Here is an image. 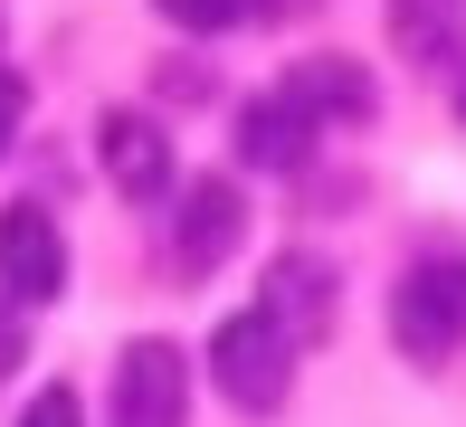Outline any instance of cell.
<instances>
[{
	"label": "cell",
	"instance_id": "6da1fadb",
	"mask_svg": "<svg viewBox=\"0 0 466 427\" xmlns=\"http://www.w3.org/2000/svg\"><path fill=\"white\" fill-rule=\"evenodd\" d=\"M390 342H400V361H419V371H448L466 352V247H429V256L400 266Z\"/></svg>",
	"mask_w": 466,
	"mask_h": 427
},
{
	"label": "cell",
	"instance_id": "7a4b0ae2",
	"mask_svg": "<svg viewBox=\"0 0 466 427\" xmlns=\"http://www.w3.org/2000/svg\"><path fill=\"white\" fill-rule=\"evenodd\" d=\"M295 352H305V342L286 333V313L248 304V313H228V323L209 333V380H219V399L238 418H267V409H286V390H295Z\"/></svg>",
	"mask_w": 466,
	"mask_h": 427
},
{
	"label": "cell",
	"instance_id": "3957f363",
	"mask_svg": "<svg viewBox=\"0 0 466 427\" xmlns=\"http://www.w3.org/2000/svg\"><path fill=\"white\" fill-rule=\"evenodd\" d=\"M115 427H190V352L162 333L124 342L115 361Z\"/></svg>",
	"mask_w": 466,
	"mask_h": 427
},
{
	"label": "cell",
	"instance_id": "277c9868",
	"mask_svg": "<svg viewBox=\"0 0 466 427\" xmlns=\"http://www.w3.org/2000/svg\"><path fill=\"white\" fill-rule=\"evenodd\" d=\"M0 285H10L19 304H57V294H67V228L38 200L0 209Z\"/></svg>",
	"mask_w": 466,
	"mask_h": 427
},
{
	"label": "cell",
	"instance_id": "5b68a950",
	"mask_svg": "<svg viewBox=\"0 0 466 427\" xmlns=\"http://www.w3.org/2000/svg\"><path fill=\"white\" fill-rule=\"evenodd\" d=\"M314 143H324V124H314L286 85H267V95L238 104V162H248V171H305Z\"/></svg>",
	"mask_w": 466,
	"mask_h": 427
},
{
	"label": "cell",
	"instance_id": "8992f818",
	"mask_svg": "<svg viewBox=\"0 0 466 427\" xmlns=\"http://www.w3.org/2000/svg\"><path fill=\"white\" fill-rule=\"evenodd\" d=\"M96 162L124 200H162L172 190V134L153 114H96Z\"/></svg>",
	"mask_w": 466,
	"mask_h": 427
},
{
	"label": "cell",
	"instance_id": "52a82bcc",
	"mask_svg": "<svg viewBox=\"0 0 466 427\" xmlns=\"http://www.w3.org/2000/svg\"><path fill=\"white\" fill-rule=\"evenodd\" d=\"M238 228H248L238 190H228V181H190L181 200H172V266L181 275H209L228 247H238Z\"/></svg>",
	"mask_w": 466,
	"mask_h": 427
},
{
	"label": "cell",
	"instance_id": "ba28073f",
	"mask_svg": "<svg viewBox=\"0 0 466 427\" xmlns=\"http://www.w3.org/2000/svg\"><path fill=\"white\" fill-rule=\"evenodd\" d=\"M286 95L333 134V124H371L380 85H371V67H352V57H295V67H286Z\"/></svg>",
	"mask_w": 466,
	"mask_h": 427
},
{
	"label": "cell",
	"instance_id": "9c48e42d",
	"mask_svg": "<svg viewBox=\"0 0 466 427\" xmlns=\"http://www.w3.org/2000/svg\"><path fill=\"white\" fill-rule=\"evenodd\" d=\"M267 304H277L286 333L314 352V342L333 333V275L314 266V256H277V266H267Z\"/></svg>",
	"mask_w": 466,
	"mask_h": 427
},
{
	"label": "cell",
	"instance_id": "30bf717a",
	"mask_svg": "<svg viewBox=\"0 0 466 427\" xmlns=\"http://www.w3.org/2000/svg\"><path fill=\"white\" fill-rule=\"evenodd\" d=\"M466 29V0H390V48L400 57H448Z\"/></svg>",
	"mask_w": 466,
	"mask_h": 427
},
{
	"label": "cell",
	"instance_id": "8fae6325",
	"mask_svg": "<svg viewBox=\"0 0 466 427\" xmlns=\"http://www.w3.org/2000/svg\"><path fill=\"white\" fill-rule=\"evenodd\" d=\"M172 29H190V38H209V29H238V19H258L267 0H153Z\"/></svg>",
	"mask_w": 466,
	"mask_h": 427
},
{
	"label": "cell",
	"instance_id": "7c38bea8",
	"mask_svg": "<svg viewBox=\"0 0 466 427\" xmlns=\"http://www.w3.org/2000/svg\"><path fill=\"white\" fill-rule=\"evenodd\" d=\"M19 427H86V409H76V390H67V380H48V390L19 409Z\"/></svg>",
	"mask_w": 466,
	"mask_h": 427
},
{
	"label": "cell",
	"instance_id": "4fadbf2b",
	"mask_svg": "<svg viewBox=\"0 0 466 427\" xmlns=\"http://www.w3.org/2000/svg\"><path fill=\"white\" fill-rule=\"evenodd\" d=\"M19 361H29V323H19V294L0 285V380H10Z\"/></svg>",
	"mask_w": 466,
	"mask_h": 427
},
{
	"label": "cell",
	"instance_id": "5bb4252c",
	"mask_svg": "<svg viewBox=\"0 0 466 427\" xmlns=\"http://www.w3.org/2000/svg\"><path fill=\"white\" fill-rule=\"evenodd\" d=\"M19 114H29V85L0 67V162H10V143H19Z\"/></svg>",
	"mask_w": 466,
	"mask_h": 427
},
{
	"label": "cell",
	"instance_id": "9a60e30c",
	"mask_svg": "<svg viewBox=\"0 0 466 427\" xmlns=\"http://www.w3.org/2000/svg\"><path fill=\"white\" fill-rule=\"evenodd\" d=\"M457 124H466V67H457Z\"/></svg>",
	"mask_w": 466,
	"mask_h": 427
}]
</instances>
